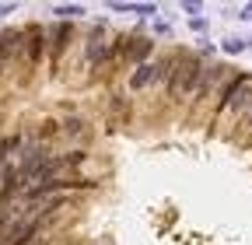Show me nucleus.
I'll list each match as a JSON object with an SVG mask.
<instances>
[{
  "mask_svg": "<svg viewBox=\"0 0 252 245\" xmlns=\"http://www.w3.org/2000/svg\"><path fill=\"white\" fill-rule=\"evenodd\" d=\"M238 18H242V21H252V4H245V7H242V14H238Z\"/></svg>",
  "mask_w": 252,
  "mask_h": 245,
  "instance_id": "aec40b11",
  "label": "nucleus"
},
{
  "mask_svg": "<svg viewBox=\"0 0 252 245\" xmlns=\"http://www.w3.org/2000/svg\"><path fill=\"white\" fill-rule=\"evenodd\" d=\"M182 11H186L189 18H200V11H203V4H196V0H186V4H182Z\"/></svg>",
  "mask_w": 252,
  "mask_h": 245,
  "instance_id": "2eb2a0df",
  "label": "nucleus"
},
{
  "mask_svg": "<svg viewBox=\"0 0 252 245\" xmlns=\"http://www.w3.org/2000/svg\"><path fill=\"white\" fill-rule=\"evenodd\" d=\"M60 245H84V242H77V238H67V242H60Z\"/></svg>",
  "mask_w": 252,
  "mask_h": 245,
  "instance_id": "4be33fe9",
  "label": "nucleus"
},
{
  "mask_svg": "<svg viewBox=\"0 0 252 245\" xmlns=\"http://www.w3.org/2000/svg\"><path fill=\"white\" fill-rule=\"evenodd\" d=\"M214 53H217V49H214V42H200V49H196V56H200V60H210Z\"/></svg>",
  "mask_w": 252,
  "mask_h": 245,
  "instance_id": "dca6fc26",
  "label": "nucleus"
},
{
  "mask_svg": "<svg viewBox=\"0 0 252 245\" xmlns=\"http://www.w3.org/2000/svg\"><path fill=\"white\" fill-rule=\"evenodd\" d=\"M77 25L70 21H53L46 25V60H49V74L60 77V63H63V56L70 53V46L77 42Z\"/></svg>",
  "mask_w": 252,
  "mask_h": 245,
  "instance_id": "7ed1b4c3",
  "label": "nucleus"
},
{
  "mask_svg": "<svg viewBox=\"0 0 252 245\" xmlns=\"http://www.w3.org/2000/svg\"><path fill=\"white\" fill-rule=\"evenodd\" d=\"M109 11L112 14H133V4H126V0H109Z\"/></svg>",
  "mask_w": 252,
  "mask_h": 245,
  "instance_id": "ddd939ff",
  "label": "nucleus"
},
{
  "mask_svg": "<svg viewBox=\"0 0 252 245\" xmlns=\"http://www.w3.org/2000/svg\"><path fill=\"white\" fill-rule=\"evenodd\" d=\"M21 32H25V46H21L18 70H21V84H25L46 60V25L42 21H28V25H21Z\"/></svg>",
  "mask_w": 252,
  "mask_h": 245,
  "instance_id": "f03ea898",
  "label": "nucleus"
},
{
  "mask_svg": "<svg viewBox=\"0 0 252 245\" xmlns=\"http://www.w3.org/2000/svg\"><path fill=\"white\" fill-rule=\"evenodd\" d=\"M60 242H67V238H60V231H49V235H39V238H32L28 245H60Z\"/></svg>",
  "mask_w": 252,
  "mask_h": 245,
  "instance_id": "f8f14e48",
  "label": "nucleus"
},
{
  "mask_svg": "<svg viewBox=\"0 0 252 245\" xmlns=\"http://www.w3.org/2000/svg\"><path fill=\"white\" fill-rule=\"evenodd\" d=\"M14 7H18V4H0V18H7V14H11Z\"/></svg>",
  "mask_w": 252,
  "mask_h": 245,
  "instance_id": "412c9836",
  "label": "nucleus"
},
{
  "mask_svg": "<svg viewBox=\"0 0 252 245\" xmlns=\"http://www.w3.org/2000/svg\"><path fill=\"white\" fill-rule=\"evenodd\" d=\"M249 112H252V74H245V81L238 84V91L214 112V126H228V133H231V126L245 122Z\"/></svg>",
  "mask_w": 252,
  "mask_h": 245,
  "instance_id": "20e7f679",
  "label": "nucleus"
},
{
  "mask_svg": "<svg viewBox=\"0 0 252 245\" xmlns=\"http://www.w3.org/2000/svg\"><path fill=\"white\" fill-rule=\"evenodd\" d=\"M53 137H60V119H46L42 126H39V133H35L39 144H46V140H53Z\"/></svg>",
  "mask_w": 252,
  "mask_h": 245,
  "instance_id": "9d476101",
  "label": "nucleus"
},
{
  "mask_svg": "<svg viewBox=\"0 0 252 245\" xmlns=\"http://www.w3.org/2000/svg\"><path fill=\"white\" fill-rule=\"evenodd\" d=\"M91 122L88 119H81V116H70V119H60V137H67V140H74V137H91Z\"/></svg>",
  "mask_w": 252,
  "mask_h": 245,
  "instance_id": "0eeeda50",
  "label": "nucleus"
},
{
  "mask_svg": "<svg viewBox=\"0 0 252 245\" xmlns=\"http://www.w3.org/2000/svg\"><path fill=\"white\" fill-rule=\"evenodd\" d=\"M203 60L196 53H189V49H179L175 46V63H172V74L165 81V95L175 102V105H189V98H193V91L203 77Z\"/></svg>",
  "mask_w": 252,
  "mask_h": 245,
  "instance_id": "f257e3e1",
  "label": "nucleus"
},
{
  "mask_svg": "<svg viewBox=\"0 0 252 245\" xmlns=\"http://www.w3.org/2000/svg\"><path fill=\"white\" fill-rule=\"evenodd\" d=\"M7 168H11V158H4V154H0V182H4V175H7Z\"/></svg>",
  "mask_w": 252,
  "mask_h": 245,
  "instance_id": "6ab92c4d",
  "label": "nucleus"
},
{
  "mask_svg": "<svg viewBox=\"0 0 252 245\" xmlns=\"http://www.w3.org/2000/svg\"><path fill=\"white\" fill-rule=\"evenodd\" d=\"M109 112H112V122L116 126H123L126 119H130V102H126V95H109Z\"/></svg>",
  "mask_w": 252,
  "mask_h": 245,
  "instance_id": "1a4fd4ad",
  "label": "nucleus"
},
{
  "mask_svg": "<svg viewBox=\"0 0 252 245\" xmlns=\"http://www.w3.org/2000/svg\"><path fill=\"white\" fill-rule=\"evenodd\" d=\"M133 14L137 18H154L158 14V4H133Z\"/></svg>",
  "mask_w": 252,
  "mask_h": 245,
  "instance_id": "4468645a",
  "label": "nucleus"
},
{
  "mask_svg": "<svg viewBox=\"0 0 252 245\" xmlns=\"http://www.w3.org/2000/svg\"><path fill=\"white\" fill-rule=\"evenodd\" d=\"M189 28H193V32H207V18H189Z\"/></svg>",
  "mask_w": 252,
  "mask_h": 245,
  "instance_id": "f3484780",
  "label": "nucleus"
},
{
  "mask_svg": "<svg viewBox=\"0 0 252 245\" xmlns=\"http://www.w3.org/2000/svg\"><path fill=\"white\" fill-rule=\"evenodd\" d=\"M228 74H231V67H224V63H207L203 67V77H200V84H196V91H193V98H189V116H200L203 109H210L214 105V98H217V88L228 81Z\"/></svg>",
  "mask_w": 252,
  "mask_h": 245,
  "instance_id": "39448f33",
  "label": "nucleus"
},
{
  "mask_svg": "<svg viewBox=\"0 0 252 245\" xmlns=\"http://www.w3.org/2000/svg\"><path fill=\"white\" fill-rule=\"evenodd\" d=\"M220 49H224L228 56H238V53L249 49V42H245V39H224V46H220Z\"/></svg>",
  "mask_w": 252,
  "mask_h": 245,
  "instance_id": "9b49d317",
  "label": "nucleus"
},
{
  "mask_svg": "<svg viewBox=\"0 0 252 245\" xmlns=\"http://www.w3.org/2000/svg\"><path fill=\"white\" fill-rule=\"evenodd\" d=\"M21 46H25V32H21V28H4V32H0V81L18 70Z\"/></svg>",
  "mask_w": 252,
  "mask_h": 245,
  "instance_id": "423d86ee",
  "label": "nucleus"
},
{
  "mask_svg": "<svg viewBox=\"0 0 252 245\" xmlns=\"http://www.w3.org/2000/svg\"><path fill=\"white\" fill-rule=\"evenodd\" d=\"M154 35H172V25L168 21H154Z\"/></svg>",
  "mask_w": 252,
  "mask_h": 245,
  "instance_id": "a211bd4d",
  "label": "nucleus"
},
{
  "mask_svg": "<svg viewBox=\"0 0 252 245\" xmlns=\"http://www.w3.org/2000/svg\"><path fill=\"white\" fill-rule=\"evenodd\" d=\"M81 18H88V7H84V4H56V7H53V21H70V25H77Z\"/></svg>",
  "mask_w": 252,
  "mask_h": 245,
  "instance_id": "6e6552de",
  "label": "nucleus"
}]
</instances>
